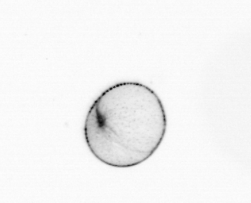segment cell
Returning a JSON list of instances; mask_svg holds the SVG:
<instances>
[{"mask_svg":"<svg viewBox=\"0 0 251 203\" xmlns=\"http://www.w3.org/2000/svg\"><path fill=\"white\" fill-rule=\"evenodd\" d=\"M166 130V111L157 93L140 82H123L94 101L83 132L97 159L108 166L128 168L155 153Z\"/></svg>","mask_w":251,"mask_h":203,"instance_id":"cell-1","label":"cell"}]
</instances>
